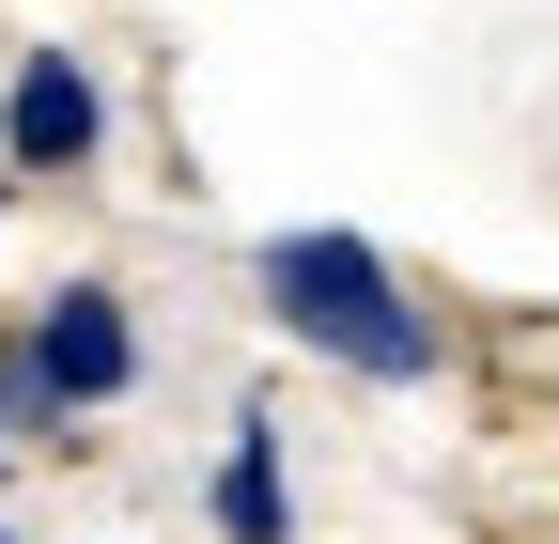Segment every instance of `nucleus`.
<instances>
[{"label": "nucleus", "mask_w": 559, "mask_h": 544, "mask_svg": "<svg viewBox=\"0 0 559 544\" xmlns=\"http://www.w3.org/2000/svg\"><path fill=\"white\" fill-rule=\"evenodd\" d=\"M79 404L47 389V358H32V327H0V436H62Z\"/></svg>", "instance_id": "obj_5"}, {"label": "nucleus", "mask_w": 559, "mask_h": 544, "mask_svg": "<svg viewBox=\"0 0 559 544\" xmlns=\"http://www.w3.org/2000/svg\"><path fill=\"white\" fill-rule=\"evenodd\" d=\"M109 141V94L79 47H16V79H0V172H94Z\"/></svg>", "instance_id": "obj_2"}, {"label": "nucleus", "mask_w": 559, "mask_h": 544, "mask_svg": "<svg viewBox=\"0 0 559 544\" xmlns=\"http://www.w3.org/2000/svg\"><path fill=\"white\" fill-rule=\"evenodd\" d=\"M0 451H16V436H0Z\"/></svg>", "instance_id": "obj_6"}, {"label": "nucleus", "mask_w": 559, "mask_h": 544, "mask_svg": "<svg viewBox=\"0 0 559 544\" xmlns=\"http://www.w3.org/2000/svg\"><path fill=\"white\" fill-rule=\"evenodd\" d=\"M218 529L234 544H296V483H280V404H234V451H218Z\"/></svg>", "instance_id": "obj_4"}, {"label": "nucleus", "mask_w": 559, "mask_h": 544, "mask_svg": "<svg viewBox=\"0 0 559 544\" xmlns=\"http://www.w3.org/2000/svg\"><path fill=\"white\" fill-rule=\"evenodd\" d=\"M0 544H16V529H0Z\"/></svg>", "instance_id": "obj_7"}, {"label": "nucleus", "mask_w": 559, "mask_h": 544, "mask_svg": "<svg viewBox=\"0 0 559 544\" xmlns=\"http://www.w3.org/2000/svg\"><path fill=\"white\" fill-rule=\"evenodd\" d=\"M32 358H47V389L94 421V404H124V389H140V327H124V296H109V281H62V296L32 311Z\"/></svg>", "instance_id": "obj_3"}, {"label": "nucleus", "mask_w": 559, "mask_h": 544, "mask_svg": "<svg viewBox=\"0 0 559 544\" xmlns=\"http://www.w3.org/2000/svg\"><path fill=\"white\" fill-rule=\"evenodd\" d=\"M249 296L296 327L311 358H342V374H373V389H419L451 343H436V311L404 296V264L373 249V234H264V264H249Z\"/></svg>", "instance_id": "obj_1"}]
</instances>
